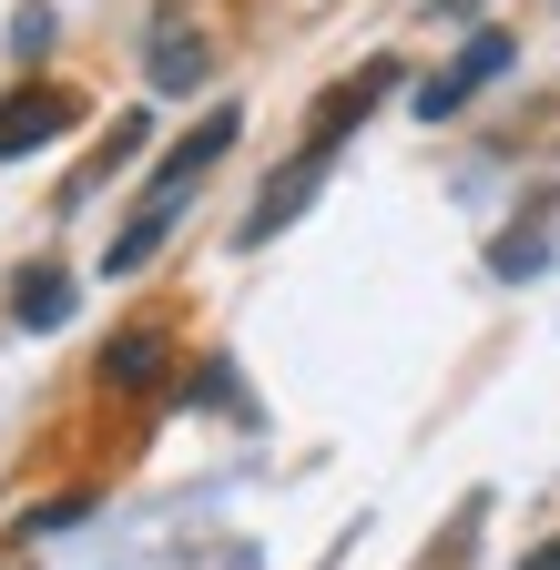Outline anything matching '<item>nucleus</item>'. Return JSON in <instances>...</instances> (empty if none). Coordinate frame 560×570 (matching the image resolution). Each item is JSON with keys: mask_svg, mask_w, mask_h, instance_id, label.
I'll use <instances>...</instances> for the list:
<instances>
[{"mask_svg": "<svg viewBox=\"0 0 560 570\" xmlns=\"http://www.w3.org/2000/svg\"><path fill=\"white\" fill-rule=\"evenodd\" d=\"M387 92H397V61H357L346 82H326V92H316V112H306V142H316V154H336V142L357 132V122H367Z\"/></svg>", "mask_w": 560, "mask_h": 570, "instance_id": "7ed1b4c3", "label": "nucleus"}, {"mask_svg": "<svg viewBox=\"0 0 560 570\" xmlns=\"http://www.w3.org/2000/svg\"><path fill=\"white\" fill-rule=\"evenodd\" d=\"M61 316H72V265H51V255L21 265V275H11V326H21V336H51Z\"/></svg>", "mask_w": 560, "mask_h": 570, "instance_id": "423d86ee", "label": "nucleus"}, {"mask_svg": "<svg viewBox=\"0 0 560 570\" xmlns=\"http://www.w3.org/2000/svg\"><path fill=\"white\" fill-rule=\"evenodd\" d=\"M102 377H112V387H154V377H164V336H154V326H144V336H112V346H102Z\"/></svg>", "mask_w": 560, "mask_h": 570, "instance_id": "6e6552de", "label": "nucleus"}, {"mask_svg": "<svg viewBox=\"0 0 560 570\" xmlns=\"http://www.w3.org/2000/svg\"><path fill=\"white\" fill-rule=\"evenodd\" d=\"M235 132H245V112H235V102H215V112H204V122H194V132L174 142V154L154 164L144 204H132V214H122V235L102 245V275H144V265L164 255V235H174V214H184V194H194L204 174L225 164V142H235Z\"/></svg>", "mask_w": 560, "mask_h": 570, "instance_id": "f257e3e1", "label": "nucleus"}, {"mask_svg": "<svg viewBox=\"0 0 560 570\" xmlns=\"http://www.w3.org/2000/svg\"><path fill=\"white\" fill-rule=\"evenodd\" d=\"M520 570H560V540H540V550H530V560H520Z\"/></svg>", "mask_w": 560, "mask_h": 570, "instance_id": "f8f14e48", "label": "nucleus"}, {"mask_svg": "<svg viewBox=\"0 0 560 570\" xmlns=\"http://www.w3.org/2000/svg\"><path fill=\"white\" fill-rule=\"evenodd\" d=\"M326 164H336V154H316V142H306V154H296L286 174H275V184H265V194L245 204V225H235V245H275V235H286L296 214H306V194L326 184Z\"/></svg>", "mask_w": 560, "mask_h": 570, "instance_id": "39448f33", "label": "nucleus"}, {"mask_svg": "<svg viewBox=\"0 0 560 570\" xmlns=\"http://www.w3.org/2000/svg\"><path fill=\"white\" fill-rule=\"evenodd\" d=\"M550 265V235H500L489 245V275H540Z\"/></svg>", "mask_w": 560, "mask_h": 570, "instance_id": "9d476101", "label": "nucleus"}, {"mask_svg": "<svg viewBox=\"0 0 560 570\" xmlns=\"http://www.w3.org/2000/svg\"><path fill=\"white\" fill-rule=\"evenodd\" d=\"M204 71H215L204 61V31L194 21H154V92H194Z\"/></svg>", "mask_w": 560, "mask_h": 570, "instance_id": "0eeeda50", "label": "nucleus"}, {"mask_svg": "<svg viewBox=\"0 0 560 570\" xmlns=\"http://www.w3.org/2000/svg\"><path fill=\"white\" fill-rule=\"evenodd\" d=\"M41 41H51V11H41V0H31V11H21V21H11V51H21V61H31V51H41Z\"/></svg>", "mask_w": 560, "mask_h": 570, "instance_id": "9b49d317", "label": "nucleus"}, {"mask_svg": "<svg viewBox=\"0 0 560 570\" xmlns=\"http://www.w3.org/2000/svg\"><path fill=\"white\" fill-rule=\"evenodd\" d=\"M82 122V102L61 92V82H11L0 92V164H21V154H41V142H61Z\"/></svg>", "mask_w": 560, "mask_h": 570, "instance_id": "f03ea898", "label": "nucleus"}, {"mask_svg": "<svg viewBox=\"0 0 560 570\" xmlns=\"http://www.w3.org/2000/svg\"><path fill=\"white\" fill-rule=\"evenodd\" d=\"M500 71H510V31H469V41H459V61L417 82V112H429V122H449L469 92H489V82H500Z\"/></svg>", "mask_w": 560, "mask_h": 570, "instance_id": "20e7f679", "label": "nucleus"}, {"mask_svg": "<svg viewBox=\"0 0 560 570\" xmlns=\"http://www.w3.org/2000/svg\"><path fill=\"white\" fill-rule=\"evenodd\" d=\"M144 142H154V122H144V112H122V122L102 132V154H92V174H82V194H92V184H102L112 164H132V154H144Z\"/></svg>", "mask_w": 560, "mask_h": 570, "instance_id": "1a4fd4ad", "label": "nucleus"}]
</instances>
